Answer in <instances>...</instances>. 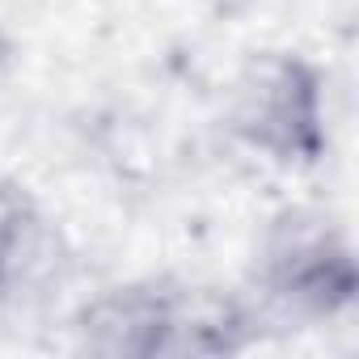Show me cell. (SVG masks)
<instances>
[{"label":"cell","instance_id":"7","mask_svg":"<svg viewBox=\"0 0 359 359\" xmlns=\"http://www.w3.org/2000/svg\"><path fill=\"white\" fill-rule=\"evenodd\" d=\"M216 9H237V5H245V0H212Z\"/></svg>","mask_w":359,"mask_h":359},{"label":"cell","instance_id":"3","mask_svg":"<svg viewBox=\"0 0 359 359\" xmlns=\"http://www.w3.org/2000/svg\"><path fill=\"white\" fill-rule=\"evenodd\" d=\"M169 279H131L89 296L72 321L81 351L106 359H161Z\"/></svg>","mask_w":359,"mask_h":359},{"label":"cell","instance_id":"2","mask_svg":"<svg viewBox=\"0 0 359 359\" xmlns=\"http://www.w3.org/2000/svg\"><path fill=\"white\" fill-rule=\"evenodd\" d=\"M250 300L262 321H334L359 300V262L346 229L313 208L279 212L254 250Z\"/></svg>","mask_w":359,"mask_h":359},{"label":"cell","instance_id":"5","mask_svg":"<svg viewBox=\"0 0 359 359\" xmlns=\"http://www.w3.org/2000/svg\"><path fill=\"white\" fill-rule=\"evenodd\" d=\"M43 245H47V220L34 195L13 177H0V296L26 283V275L43 258Z\"/></svg>","mask_w":359,"mask_h":359},{"label":"cell","instance_id":"1","mask_svg":"<svg viewBox=\"0 0 359 359\" xmlns=\"http://www.w3.org/2000/svg\"><path fill=\"white\" fill-rule=\"evenodd\" d=\"M224 135L271 169H313L330 152L321 68L300 51H254L224 89Z\"/></svg>","mask_w":359,"mask_h":359},{"label":"cell","instance_id":"6","mask_svg":"<svg viewBox=\"0 0 359 359\" xmlns=\"http://www.w3.org/2000/svg\"><path fill=\"white\" fill-rule=\"evenodd\" d=\"M9 60H13V47H9V39H5V34H0V76L9 72Z\"/></svg>","mask_w":359,"mask_h":359},{"label":"cell","instance_id":"4","mask_svg":"<svg viewBox=\"0 0 359 359\" xmlns=\"http://www.w3.org/2000/svg\"><path fill=\"white\" fill-rule=\"evenodd\" d=\"M258 330H262V313L250 296L169 279V317H165L161 359L241 355L258 342Z\"/></svg>","mask_w":359,"mask_h":359}]
</instances>
